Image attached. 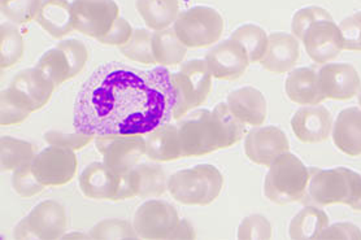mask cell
<instances>
[{
	"label": "cell",
	"mask_w": 361,
	"mask_h": 240,
	"mask_svg": "<svg viewBox=\"0 0 361 240\" xmlns=\"http://www.w3.org/2000/svg\"><path fill=\"white\" fill-rule=\"evenodd\" d=\"M171 72L108 63L85 81L74 101L77 132L146 135L173 118Z\"/></svg>",
	"instance_id": "1"
},
{
	"label": "cell",
	"mask_w": 361,
	"mask_h": 240,
	"mask_svg": "<svg viewBox=\"0 0 361 240\" xmlns=\"http://www.w3.org/2000/svg\"><path fill=\"white\" fill-rule=\"evenodd\" d=\"M183 158H197L229 149L246 135V125L230 112L226 103L212 110L194 109L177 122Z\"/></svg>",
	"instance_id": "2"
},
{
	"label": "cell",
	"mask_w": 361,
	"mask_h": 240,
	"mask_svg": "<svg viewBox=\"0 0 361 240\" xmlns=\"http://www.w3.org/2000/svg\"><path fill=\"white\" fill-rule=\"evenodd\" d=\"M312 168L290 151L276 158L264 179V195L271 203L286 206L307 196Z\"/></svg>",
	"instance_id": "3"
},
{
	"label": "cell",
	"mask_w": 361,
	"mask_h": 240,
	"mask_svg": "<svg viewBox=\"0 0 361 240\" xmlns=\"http://www.w3.org/2000/svg\"><path fill=\"white\" fill-rule=\"evenodd\" d=\"M305 198L319 207L343 204L355 209L361 201V174L345 166L312 168Z\"/></svg>",
	"instance_id": "4"
},
{
	"label": "cell",
	"mask_w": 361,
	"mask_h": 240,
	"mask_svg": "<svg viewBox=\"0 0 361 240\" xmlns=\"http://www.w3.org/2000/svg\"><path fill=\"white\" fill-rule=\"evenodd\" d=\"M224 175L212 164L178 170L168 178V191L183 206H209L221 194Z\"/></svg>",
	"instance_id": "5"
},
{
	"label": "cell",
	"mask_w": 361,
	"mask_h": 240,
	"mask_svg": "<svg viewBox=\"0 0 361 240\" xmlns=\"http://www.w3.org/2000/svg\"><path fill=\"white\" fill-rule=\"evenodd\" d=\"M212 78L205 60L194 58L183 63L176 73H171L174 108L173 118L180 120L191 110L204 104L212 91Z\"/></svg>",
	"instance_id": "6"
},
{
	"label": "cell",
	"mask_w": 361,
	"mask_h": 240,
	"mask_svg": "<svg viewBox=\"0 0 361 240\" xmlns=\"http://www.w3.org/2000/svg\"><path fill=\"white\" fill-rule=\"evenodd\" d=\"M173 29L188 49H203L221 38L224 18L212 7L197 6L180 12Z\"/></svg>",
	"instance_id": "7"
},
{
	"label": "cell",
	"mask_w": 361,
	"mask_h": 240,
	"mask_svg": "<svg viewBox=\"0 0 361 240\" xmlns=\"http://www.w3.org/2000/svg\"><path fill=\"white\" fill-rule=\"evenodd\" d=\"M68 226L66 208L55 200H44L13 229L15 239H60Z\"/></svg>",
	"instance_id": "8"
},
{
	"label": "cell",
	"mask_w": 361,
	"mask_h": 240,
	"mask_svg": "<svg viewBox=\"0 0 361 240\" xmlns=\"http://www.w3.org/2000/svg\"><path fill=\"white\" fill-rule=\"evenodd\" d=\"M178 222L177 209L163 200L145 201L133 217V226L142 239H171Z\"/></svg>",
	"instance_id": "9"
},
{
	"label": "cell",
	"mask_w": 361,
	"mask_h": 240,
	"mask_svg": "<svg viewBox=\"0 0 361 240\" xmlns=\"http://www.w3.org/2000/svg\"><path fill=\"white\" fill-rule=\"evenodd\" d=\"M95 147L103 161L117 173H126L146 155V141L143 135L108 134L95 137Z\"/></svg>",
	"instance_id": "10"
},
{
	"label": "cell",
	"mask_w": 361,
	"mask_h": 240,
	"mask_svg": "<svg viewBox=\"0 0 361 240\" xmlns=\"http://www.w3.org/2000/svg\"><path fill=\"white\" fill-rule=\"evenodd\" d=\"M77 156L73 149L49 146L34 156L33 173L43 186L56 187L71 182L77 173Z\"/></svg>",
	"instance_id": "11"
},
{
	"label": "cell",
	"mask_w": 361,
	"mask_h": 240,
	"mask_svg": "<svg viewBox=\"0 0 361 240\" xmlns=\"http://www.w3.org/2000/svg\"><path fill=\"white\" fill-rule=\"evenodd\" d=\"M74 30L98 41L106 35L118 16L115 0H73Z\"/></svg>",
	"instance_id": "12"
},
{
	"label": "cell",
	"mask_w": 361,
	"mask_h": 240,
	"mask_svg": "<svg viewBox=\"0 0 361 240\" xmlns=\"http://www.w3.org/2000/svg\"><path fill=\"white\" fill-rule=\"evenodd\" d=\"M304 49L314 63L328 64L343 51V37L334 20H321L304 34Z\"/></svg>",
	"instance_id": "13"
},
{
	"label": "cell",
	"mask_w": 361,
	"mask_h": 240,
	"mask_svg": "<svg viewBox=\"0 0 361 240\" xmlns=\"http://www.w3.org/2000/svg\"><path fill=\"white\" fill-rule=\"evenodd\" d=\"M288 151V137L277 126H257L247 133L245 153L257 165L271 166L276 158Z\"/></svg>",
	"instance_id": "14"
},
{
	"label": "cell",
	"mask_w": 361,
	"mask_h": 240,
	"mask_svg": "<svg viewBox=\"0 0 361 240\" xmlns=\"http://www.w3.org/2000/svg\"><path fill=\"white\" fill-rule=\"evenodd\" d=\"M205 63L216 80L235 81L246 73L250 58L245 47L234 39L222 41L208 51Z\"/></svg>",
	"instance_id": "15"
},
{
	"label": "cell",
	"mask_w": 361,
	"mask_h": 240,
	"mask_svg": "<svg viewBox=\"0 0 361 240\" xmlns=\"http://www.w3.org/2000/svg\"><path fill=\"white\" fill-rule=\"evenodd\" d=\"M317 73L321 91L326 99L350 100L361 91L360 75L351 64L328 63Z\"/></svg>",
	"instance_id": "16"
},
{
	"label": "cell",
	"mask_w": 361,
	"mask_h": 240,
	"mask_svg": "<svg viewBox=\"0 0 361 240\" xmlns=\"http://www.w3.org/2000/svg\"><path fill=\"white\" fill-rule=\"evenodd\" d=\"M333 124L331 113L320 104L299 108L290 121L296 138L305 144H316L329 139Z\"/></svg>",
	"instance_id": "17"
},
{
	"label": "cell",
	"mask_w": 361,
	"mask_h": 240,
	"mask_svg": "<svg viewBox=\"0 0 361 240\" xmlns=\"http://www.w3.org/2000/svg\"><path fill=\"white\" fill-rule=\"evenodd\" d=\"M121 174L115 172L104 161H94L86 166L78 178L81 192L92 200L117 201Z\"/></svg>",
	"instance_id": "18"
},
{
	"label": "cell",
	"mask_w": 361,
	"mask_h": 240,
	"mask_svg": "<svg viewBox=\"0 0 361 240\" xmlns=\"http://www.w3.org/2000/svg\"><path fill=\"white\" fill-rule=\"evenodd\" d=\"M299 58L300 49L295 37L291 34L274 32L268 37V49L260 64L273 75H285L293 70Z\"/></svg>",
	"instance_id": "19"
},
{
	"label": "cell",
	"mask_w": 361,
	"mask_h": 240,
	"mask_svg": "<svg viewBox=\"0 0 361 240\" xmlns=\"http://www.w3.org/2000/svg\"><path fill=\"white\" fill-rule=\"evenodd\" d=\"M226 104L230 112L248 126H262L268 115V104L263 92L252 86L239 87L230 92Z\"/></svg>",
	"instance_id": "20"
},
{
	"label": "cell",
	"mask_w": 361,
	"mask_h": 240,
	"mask_svg": "<svg viewBox=\"0 0 361 240\" xmlns=\"http://www.w3.org/2000/svg\"><path fill=\"white\" fill-rule=\"evenodd\" d=\"M334 146L351 158L361 156V108L341 110L331 130Z\"/></svg>",
	"instance_id": "21"
},
{
	"label": "cell",
	"mask_w": 361,
	"mask_h": 240,
	"mask_svg": "<svg viewBox=\"0 0 361 240\" xmlns=\"http://www.w3.org/2000/svg\"><path fill=\"white\" fill-rule=\"evenodd\" d=\"M288 99L299 106H317L326 99L321 91L319 73L313 68L293 69L285 82Z\"/></svg>",
	"instance_id": "22"
},
{
	"label": "cell",
	"mask_w": 361,
	"mask_h": 240,
	"mask_svg": "<svg viewBox=\"0 0 361 240\" xmlns=\"http://www.w3.org/2000/svg\"><path fill=\"white\" fill-rule=\"evenodd\" d=\"M35 21L52 38L60 39L74 30L72 3L68 0H42Z\"/></svg>",
	"instance_id": "23"
},
{
	"label": "cell",
	"mask_w": 361,
	"mask_h": 240,
	"mask_svg": "<svg viewBox=\"0 0 361 240\" xmlns=\"http://www.w3.org/2000/svg\"><path fill=\"white\" fill-rule=\"evenodd\" d=\"M11 86L24 95L32 104L34 112L49 103L56 89V86L37 67L21 70L18 75H15Z\"/></svg>",
	"instance_id": "24"
},
{
	"label": "cell",
	"mask_w": 361,
	"mask_h": 240,
	"mask_svg": "<svg viewBox=\"0 0 361 240\" xmlns=\"http://www.w3.org/2000/svg\"><path fill=\"white\" fill-rule=\"evenodd\" d=\"M146 156L152 161L166 163L183 158L177 125H161L146 134Z\"/></svg>",
	"instance_id": "25"
},
{
	"label": "cell",
	"mask_w": 361,
	"mask_h": 240,
	"mask_svg": "<svg viewBox=\"0 0 361 240\" xmlns=\"http://www.w3.org/2000/svg\"><path fill=\"white\" fill-rule=\"evenodd\" d=\"M135 8L151 30H164L180 15L178 0H137Z\"/></svg>",
	"instance_id": "26"
},
{
	"label": "cell",
	"mask_w": 361,
	"mask_h": 240,
	"mask_svg": "<svg viewBox=\"0 0 361 240\" xmlns=\"http://www.w3.org/2000/svg\"><path fill=\"white\" fill-rule=\"evenodd\" d=\"M135 196L142 199L159 198L168 190V175L157 164H137L132 169Z\"/></svg>",
	"instance_id": "27"
},
{
	"label": "cell",
	"mask_w": 361,
	"mask_h": 240,
	"mask_svg": "<svg viewBox=\"0 0 361 240\" xmlns=\"http://www.w3.org/2000/svg\"><path fill=\"white\" fill-rule=\"evenodd\" d=\"M328 226L326 212L310 206L293 217L288 225V235L291 239H320L321 234Z\"/></svg>",
	"instance_id": "28"
},
{
	"label": "cell",
	"mask_w": 361,
	"mask_h": 240,
	"mask_svg": "<svg viewBox=\"0 0 361 240\" xmlns=\"http://www.w3.org/2000/svg\"><path fill=\"white\" fill-rule=\"evenodd\" d=\"M152 50L155 63L163 67L178 65L188 53V47L180 42L172 27L152 34Z\"/></svg>",
	"instance_id": "29"
},
{
	"label": "cell",
	"mask_w": 361,
	"mask_h": 240,
	"mask_svg": "<svg viewBox=\"0 0 361 240\" xmlns=\"http://www.w3.org/2000/svg\"><path fill=\"white\" fill-rule=\"evenodd\" d=\"M33 112L32 104L12 86L0 94V124L3 126L21 124Z\"/></svg>",
	"instance_id": "30"
},
{
	"label": "cell",
	"mask_w": 361,
	"mask_h": 240,
	"mask_svg": "<svg viewBox=\"0 0 361 240\" xmlns=\"http://www.w3.org/2000/svg\"><path fill=\"white\" fill-rule=\"evenodd\" d=\"M34 147L32 143L12 137L0 139V163L3 172H13L17 168L33 161Z\"/></svg>",
	"instance_id": "31"
},
{
	"label": "cell",
	"mask_w": 361,
	"mask_h": 240,
	"mask_svg": "<svg viewBox=\"0 0 361 240\" xmlns=\"http://www.w3.org/2000/svg\"><path fill=\"white\" fill-rule=\"evenodd\" d=\"M268 34L263 27L255 24H245L231 33V39L239 42L246 50L250 64L260 63L268 49Z\"/></svg>",
	"instance_id": "32"
},
{
	"label": "cell",
	"mask_w": 361,
	"mask_h": 240,
	"mask_svg": "<svg viewBox=\"0 0 361 240\" xmlns=\"http://www.w3.org/2000/svg\"><path fill=\"white\" fill-rule=\"evenodd\" d=\"M24 55V38L16 26L3 23L0 27V67H13Z\"/></svg>",
	"instance_id": "33"
},
{
	"label": "cell",
	"mask_w": 361,
	"mask_h": 240,
	"mask_svg": "<svg viewBox=\"0 0 361 240\" xmlns=\"http://www.w3.org/2000/svg\"><path fill=\"white\" fill-rule=\"evenodd\" d=\"M35 67L38 68L56 87L72 78L71 67L68 64L66 55L63 51L59 50L58 47L46 51L35 64Z\"/></svg>",
	"instance_id": "34"
},
{
	"label": "cell",
	"mask_w": 361,
	"mask_h": 240,
	"mask_svg": "<svg viewBox=\"0 0 361 240\" xmlns=\"http://www.w3.org/2000/svg\"><path fill=\"white\" fill-rule=\"evenodd\" d=\"M120 52L135 63L145 65L157 64L152 50V34L147 29H135L130 41L120 47Z\"/></svg>",
	"instance_id": "35"
},
{
	"label": "cell",
	"mask_w": 361,
	"mask_h": 240,
	"mask_svg": "<svg viewBox=\"0 0 361 240\" xmlns=\"http://www.w3.org/2000/svg\"><path fill=\"white\" fill-rule=\"evenodd\" d=\"M90 239H138V234L129 221L106 218L94 225L89 232Z\"/></svg>",
	"instance_id": "36"
},
{
	"label": "cell",
	"mask_w": 361,
	"mask_h": 240,
	"mask_svg": "<svg viewBox=\"0 0 361 240\" xmlns=\"http://www.w3.org/2000/svg\"><path fill=\"white\" fill-rule=\"evenodd\" d=\"M42 0H1V13L13 24H27L35 20Z\"/></svg>",
	"instance_id": "37"
},
{
	"label": "cell",
	"mask_w": 361,
	"mask_h": 240,
	"mask_svg": "<svg viewBox=\"0 0 361 240\" xmlns=\"http://www.w3.org/2000/svg\"><path fill=\"white\" fill-rule=\"evenodd\" d=\"M44 187L46 186H43L34 175L32 161L17 168L16 170H13L12 189L15 190L18 196H21L24 199L33 198L35 195L41 194Z\"/></svg>",
	"instance_id": "38"
},
{
	"label": "cell",
	"mask_w": 361,
	"mask_h": 240,
	"mask_svg": "<svg viewBox=\"0 0 361 240\" xmlns=\"http://www.w3.org/2000/svg\"><path fill=\"white\" fill-rule=\"evenodd\" d=\"M321 20H333L331 15L325 8L317 6H310L296 11L291 21V32L298 41L303 39L304 34L310 26Z\"/></svg>",
	"instance_id": "39"
},
{
	"label": "cell",
	"mask_w": 361,
	"mask_h": 240,
	"mask_svg": "<svg viewBox=\"0 0 361 240\" xmlns=\"http://www.w3.org/2000/svg\"><path fill=\"white\" fill-rule=\"evenodd\" d=\"M273 229L268 218L263 215L245 217L238 226V239H271Z\"/></svg>",
	"instance_id": "40"
},
{
	"label": "cell",
	"mask_w": 361,
	"mask_h": 240,
	"mask_svg": "<svg viewBox=\"0 0 361 240\" xmlns=\"http://www.w3.org/2000/svg\"><path fill=\"white\" fill-rule=\"evenodd\" d=\"M59 50L63 51L66 55L68 64L71 67V75L72 78L80 75L89 60V50L83 44L82 42L78 39H66L59 42L56 44Z\"/></svg>",
	"instance_id": "41"
},
{
	"label": "cell",
	"mask_w": 361,
	"mask_h": 240,
	"mask_svg": "<svg viewBox=\"0 0 361 240\" xmlns=\"http://www.w3.org/2000/svg\"><path fill=\"white\" fill-rule=\"evenodd\" d=\"M44 141L49 146H59L64 149H73L78 151L82 149L90 144L91 141L95 138V135L86 132H77L75 133L68 134L58 130H49L43 135Z\"/></svg>",
	"instance_id": "42"
},
{
	"label": "cell",
	"mask_w": 361,
	"mask_h": 240,
	"mask_svg": "<svg viewBox=\"0 0 361 240\" xmlns=\"http://www.w3.org/2000/svg\"><path fill=\"white\" fill-rule=\"evenodd\" d=\"M339 27L343 37V50L361 52V11L345 17Z\"/></svg>",
	"instance_id": "43"
},
{
	"label": "cell",
	"mask_w": 361,
	"mask_h": 240,
	"mask_svg": "<svg viewBox=\"0 0 361 240\" xmlns=\"http://www.w3.org/2000/svg\"><path fill=\"white\" fill-rule=\"evenodd\" d=\"M133 27L129 21L123 17H117L115 24L109 29L106 35L99 38V43L107 44V46H118L121 47L125 43L130 41L133 35Z\"/></svg>",
	"instance_id": "44"
},
{
	"label": "cell",
	"mask_w": 361,
	"mask_h": 240,
	"mask_svg": "<svg viewBox=\"0 0 361 240\" xmlns=\"http://www.w3.org/2000/svg\"><path fill=\"white\" fill-rule=\"evenodd\" d=\"M320 239H361V229L353 222L329 225Z\"/></svg>",
	"instance_id": "45"
},
{
	"label": "cell",
	"mask_w": 361,
	"mask_h": 240,
	"mask_svg": "<svg viewBox=\"0 0 361 240\" xmlns=\"http://www.w3.org/2000/svg\"><path fill=\"white\" fill-rule=\"evenodd\" d=\"M195 238H197V232L194 226L185 218L180 220V222L171 236V239H195Z\"/></svg>",
	"instance_id": "46"
},
{
	"label": "cell",
	"mask_w": 361,
	"mask_h": 240,
	"mask_svg": "<svg viewBox=\"0 0 361 240\" xmlns=\"http://www.w3.org/2000/svg\"><path fill=\"white\" fill-rule=\"evenodd\" d=\"M90 236L86 234H81V232H71V234H64L63 239H89Z\"/></svg>",
	"instance_id": "47"
},
{
	"label": "cell",
	"mask_w": 361,
	"mask_h": 240,
	"mask_svg": "<svg viewBox=\"0 0 361 240\" xmlns=\"http://www.w3.org/2000/svg\"><path fill=\"white\" fill-rule=\"evenodd\" d=\"M353 210H361V201L357 204V206H356V208H355Z\"/></svg>",
	"instance_id": "48"
},
{
	"label": "cell",
	"mask_w": 361,
	"mask_h": 240,
	"mask_svg": "<svg viewBox=\"0 0 361 240\" xmlns=\"http://www.w3.org/2000/svg\"><path fill=\"white\" fill-rule=\"evenodd\" d=\"M357 96H359V104H360L361 107V91L359 92V95H357Z\"/></svg>",
	"instance_id": "49"
}]
</instances>
